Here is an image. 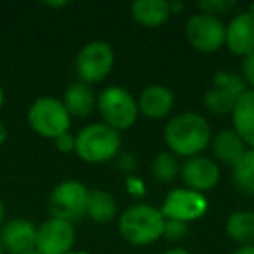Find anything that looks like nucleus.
<instances>
[{
    "instance_id": "f257e3e1",
    "label": "nucleus",
    "mask_w": 254,
    "mask_h": 254,
    "mask_svg": "<svg viewBox=\"0 0 254 254\" xmlns=\"http://www.w3.org/2000/svg\"><path fill=\"white\" fill-rule=\"evenodd\" d=\"M164 139L171 153L180 157H197L211 143V127L202 115L185 112L167 122Z\"/></svg>"
},
{
    "instance_id": "f03ea898",
    "label": "nucleus",
    "mask_w": 254,
    "mask_h": 254,
    "mask_svg": "<svg viewBox=\"0 0 254 254\" xmlns=\"http://www.w3.org/2000/svg\"><path fill=\"white\" fill-rule=\"evenodd\" d=\"M164 216L157 207L136 204L127 207L119 218V232L132 246H148L162 237Z\"/></svg>"
},
{
    "instance_id": "7ed1b4c3",
    "label": "nucleus",
    "mask_w": 254,
    "mask_h": 254,
    "mask_svg": "<svg viewBox=\"0 0 254 254\" xmlns=\"http://www.w3.org/2000/svg\"><path fill=\"white\" fill-rule=\"evenodd\" d=\"M120 150V132L106 124H91L75 136V153L84 162L101 164L117 157Z\"/></svg>"
},
{
    "instance_id": "20e7f679",
    "label": "nucleus",
    "mask_w": 254,
    "mask_h": 254,
    "mask_svg": "<svg viewBox=\"0 0 254 254\" xmlns=\"http://www.w3.org/2000/svg\"><path fill=\"white\" fill-rule=\"evenodd\" d=\"M26 120L33 132L49 139H56L58 136L68 132L71 124V117L63 101L53 96L37 98L26 112Z\"/></svg>"
},
{
    "instance_id": "39448f33",
    "label": "nucleus",
    "mask_w": 254,
    "mask_h": 254,
    "mask_svg": "<svg viewBox=\"0 0 254 254\" xmlns=\"http://www.w3.org/2000/svg\"><path fill=\"white\" fill-rule=\"evenodd\" d=\"M96 106H98L103 124L119 132L134 126L139 113L138 103L131 92L117 85L103 89L96 98Z\"/></svg>"
},
{
    "instance_id": "423d86ee",
    "label": "nucleus",
    "mask_w": 254,
    "mask_h": 254,
    "mask_svg": "<svg viewBox=\"0 0 254 254\" xmlns=\"http://www.w3.org/2000/svg\"><path fill=\"white\" fill-rule=\"evenodd\" d=\"M115 63V54L110 44L103 40L85 44L75 60V70L84 84H96L108 77Z\"/></svg>"
},
{
    "instance_id": "0eeeda50",
    "label": "nucleus",
    "mask_w": 254,
    "mask_h": 254,
    "mask_svg": "<svg viewBox=\"0 0 254 254\" xmlns=\"http://www.w3.org/2000/svg\"><path fill=\"white\" fill-rule=\"evenodd\" d=\"M89 190L75 180H66L60 183L53 190L49 198L51 214L53 218H60L71 223L82 219L85 216V205H87Z\"/></svg>"
},
{
    "instance_id": "6e6552de",
    "label": "nucleus",
    "mask_w": 254,
    "mask_h": 254,
    "mask_svg": "<svg viewBox=\"0 0 254 254\" xmlns=\"http://www.w3.org/2000/svg\"><path fill=\"white\" fill-rule=\"evenodd\" d=\"M187 39L193 49L198 53H214L225 46L226 26L218 16L212 14H200L191 16L187 21Z\"/></svg>"
},
{
    "instance_id": "1a4fd4ad",
    "label": "nucleus",
    "mask_w": 254,
    "mask_h": 254,
    "mask_svg": "<svg viewBox=\"0 0 254 254\" xmlns=\"http://www.w3.org/2000/svg\"><path fill=\"white\" fill-rule=\"evenodd\" d=\"M207 207V198L202 193L190 190V188H176V190H171L167 193L160 212H162L164 219L190 223L202 218Z\"/></svg>"
},
{
    "instance_id": "9d476101",
    "label": "nucleus",
    "mask_w": 254,
    "mask_h": 254,
    "mask_svg": "<svg viewBox=\"0 0 254 254\" xmlns=\"http://www.w3.org/2000/svg\"><path fill=\"white\" fill-rule=\"evenodd\" d=\"M75 244V228L60 218L46 219L37 226L35 249L40 254H68Z\"/></svg>"
},
{
    "instance_id": "9b49d317",
    "label": "nucleus",
    "mask_w": 254,
    "mask_h": 254,
    "mask_svg": "<svg viewBox=\"0 0 254 254\" xmlns=\"http://www.w3.org/2000/svg\"><path fill=\"white\" fill-rule=\"evenodd\" d=\"M181 176L187 183V188L202 193V191L212 190L219 183L221 173H219V167L214 160L197 155L188 159L181 166Z\"/></svg>"
},
{
    "instance_id": "f8f14e48",
    "label": "nucleus",
    "mask_w": 254,
    "mask_h": 254,
    "mask_svg": "<svg viewBox=\"0 0 254 254\" xmlns=\"http://www.w3.org/2000/svg\"><path fill=\"white\" fill-rule=\"evenodd\" d=\"M225 46L235 56H249L254 53V12L242 11L232 18L226 26Z\"/></svg>"
},
{
    "instance_id": "ddd939ff",
    "label": "nucleus",
    "mask_w": 254,
    "mask_h": 254,
    "mask_svg": "<svg viewBox=\"0 0 254 254\" xmlns=\"http://www.w3.org/2000/svg\"><path fill=\"white\" fill-rule=\"evenodd\" d=\"M37 226L30 219L14 218L9 219L0 228V244L4 247V253L23 254L25 251L35 247Z\"/></svg>"
},
{
    "instance_id": "4468645a",
    "label": "nucleus",
    "mask_w": 254,
    "mask_h": 254,
    "mask_svg": "<svg viewBox=\"0 0 254 254\" xmlns=\"http://www.w3.org/2000/svg\"><path fill=\"white\" fill-rule=\"evenodd\" d=\"M138 110L148 119H164L174 106V94L166 85L153 84L143 89L138 98Z\"/></svg>"
},
{
    "instance_id": "2eb2a0df",
    "label": "nucleus",
    "mask_w": 254,
    "mask_h": 254,
    "mask_svg": "<svg viewBox=\"0 0 254 254\" xmlns=\"http://www.w3.org/2000/svg\"><path fill=\"white\" fill-rule=\"evenodd\" d=\"M233 131L246 145L254 148V89H247L239 96L232 112Z\"/></svg>"
},
{
    "instance_id": "dca6fc26",
    "label": "nucleus",
    "mask_w": 254,
    "mask_h": 254,
    "mask_svg": "<svg viewBox=\"0 0 254 254\" xmlns=\"http://www.w3.org/2000/svg\"><path fill=\"white\" fill-rule=\"evenodd\" d=\"M63 105L70 117H78L84 119L92 112L96 105V94L91 89V85L84 84V82H73L66 87L63 94Z\"/></svg>"
},
{
    "instance_id": "f3484780",
    "label": "nucleus",
    "mask_w": 254,
    "mask_h": 254,
    "mask_svg": "<svg viewBox=\"0 0 254 254\" xmlns=\"http://www.w3.org/2000/svg\"><path fill=\"white\" fill-rule=\"evenodd\" d=\"M132 18L145 28L162 26L169 19L171 7L166 0H138L131 5Z\"/></svg>"
},
{
    "instance_id": "a211bd4d",
    "label": "nucleus",
    "mask_w": 254,
    "mask_h": 254,
    "mask_svg": "<svg viewBox=\"0 0 254 254\" xmlns=\"http://www.w3.org/2000/svg\"><path fill=\"white\" fill-rule=\"evenodd\" d=\"M211 146L216 159L228 166H233L246 152V143L240 139V136L233 129L218 132L214 138H211Z\"/></svg>"
},
{
    "instance_id": "6ab92c4d",
    "label": "nucleus",
    "mask_w": 254,
    "mask_h": 254,
    "mask_svg": "<svg viewBox=\"0 0 254 254\" xmlns=\"http://www.w3.org/2000/svg\"><path fill=\"white\" fill-rule=\"evenodd\" d=\"M85 216L96 223H110L117 216V202L113 195L105 190H91L87 195Z\"/></svg>"
},
{
    "instance_id": "aec40b11",
    "label": "nucleus",
    "mask_w": 254,
    "mask_h": 254,
    "mask_svg": "<svg viewBox=\"0 0 254 254\" xmlns=\"http://www.w3.org/2000/svg\"><path fill=\"white\" fill-rule=\"evenodd\" d=\"M226 235L240 246L254 244V212L237 211L226 219Z\"/></svg>"
},
{
    "instance_id": "412c9836",
    "label": "nucleus",
    "mask_w": 254,
    "mask_h": 254,
    "mask_svg": "<svg viewBox=\"0 0 254 254\" xmlns=\"http://www.w3.org/2000/svg\"><path fill=\"white\" fill-rule=\"evenodd\" d=\"M232 174L240 191L254 195V148L242 153V157L232 166Z\"/></svg>"
},
{
    "instance_id": "4be33fe9",
    "label": "nucleus",
    "mask_w": 254,
    "mask_h": 254,
    "mask_svg": "<svg viewBox=\"0 0 254 254\" xmlns=\"http://www.w3.org/2000/svg\"><path fill=\"white\" fill-rule=\"evenodd\" d=\"M178 171H180V164L171 152H160L152 162V176L162 183L173 181Z\"/></svg>"
},
{
    "instance_id": "5701e85b",
    "label": "nucleus",
    "mask_w": 254,
    "mask_h": 254,
    "mask_svg": "<svg viewBox=\"0 0 254 254\" xmlns=\"http://www.w3.org/2000/svg\"><path fill=\"white\" fill-rule=\"evenodd\" d=\"M235 103L237 98H233L228 92L216 87H212L211 91H207L204 94V106L214 115H228V113H232Z\"/></svg>"
},
{
    "instance_id": "b1692460",
    "label": "nucleus",
    "mask_w": 254,
    "mask_h": 254,
    "mask_svg": "<svg viewBox=\"0 0 254 254\" xmlns=\"http://www.w3.org/2000/svg\"><path fill=\"white\" fill-rule=\"evenodd\" d=\"M212 84H214L212 87L221 89V91L228 92L230 96H233L237 99H239V96H242L247 91L244 78L240 75L232 73V71H226V70H219L214 75V78H212Z\"/></svg>"
},
{
    "instance_id": "393cba45",
    "label": "nucleus",
    "mask_w": 254,
    "mask_h": 254,
    "mask_svg": "<svg viewBox=\"0 0 254 254\" xmlns=\"http://www.w3.org/2000/svg\"><path fill=\"white\" fill-rule=\"evenodd\" d=\"M188 223L176 221V219H164L162 237H166L169 242H180L187 237Z\"/></svg>"
},
{
    "instance_id": "a878e982",
    "label": "nucleus",
    "mask_w": 254,
    "mask_h": 254,
    "mask_svg": "<svg viewBox=\"0 0 254 254\" xmlns=\"http://www.w3.org/2000/svg\"><path fill=\"white\" fill-rule=\"evenodd\" d=\"M197 5L205 14H212V16L223 14V12H228L237 7L235 2H226V0H209V2H198Z\"/></svg>"
},
{
    "instance_id": "bb28decb",
    "label": "nucleus",
    "mask_w": 254,
    "mask_h": 254,
    "mask_svg": "<svg viewBox=\"0 0 254 254\" xmlns=\"http://www.w3.org/2000/svg\"><path fill=\"white\" fill-rule=\"evenodd\" d=\"M54 146H56V150L61 153L75 152V136L70 134V131L64 132V134L58 136V138L54 139Z\"/></svg>"
},
{
    "instance_id": "cd10ccee",
    "label": "nucleus",
    "mask_w": 254,
    "mask_h": 254,
    "mask_svg": "<svg viewBox=\"0 0 254 254\" xmlns=\"http://www.w3.org/2000/svg\"><path fill=\"white\" fill-rule=\"evenodd\" d=\"M242 78L246 84L251 85V89H254V53L244 58L242 61Z\"/></svg>"
},
{
    "instance_id": "c85d7f7f",
    "label": "nucleus",
    "mask_w": 254,
    "mask_h": 254,
    "mask_svg": "<svg viewBox=\"0 0 254 254\" xmlns=\"http://www.w3.org/2000/svg\"><path fill=\"white\" fill-rule=\"evenodd\" d=\"M126 188H127V191L132 195V197H143V195H145V191H146L145 183H143L138 176H129V178H127Z\"/></svg>"
},
{
    "instance_id": "c756f323",
    "label": "nucleus",
    "mask_w": 254,
    "mask_h": 254,
    "mask_svg": "<svg viewBox=\"0 0 254 254\" xmlns=\"http://www.w3.org/2000/svg\"><path fill=\"white\" fill-rule=\"evenodd\" d=\"M119 166H120V169L131 173V171L136 169V159L132 155H122L119 159Z\"/></svg>"
},
{
    "instance_id": "7c9ffc66",
    "label": "nucleus",
    "mask_w": 254,
    "mask_h": 254,
    "mask_svg": "<svg viewBox=\"0 0 254 254\" xmlns=\"http://www.w3.org/2000/svg\"><path fill=\"white\" fill-rule=\"evenodd\" d=\"M233 254H254V244H251V246H240Z\"/></svg>"
},
{
    "instance_id": "2f4dec72",
    "label": "nucleus",
    "mask_w": 254,
    "mask_h": 254,
    "mask_svg": "<svg viewBox=\"0 0 254 254\" xmlns=\"http://www.w3.org/2000/svg\"><path fill=\"white\" fill-rule=\"evenodd\" d=\"M5 139H7V129H5V124L0 120V146L4 145Z\"/></svg>"
},
{
    "instance_id": "473e14b6",
    "label": "nucleus",
    "mask_w": 254,
    "mask_h": 254,
    "mask_svg": "<svg viewBox=\"0 0 254 254\" xmlns=\"http://www.w3.org/2000/svg\"><path fill=\"white\" fill-rule=\"evenodd\" d=\"M4 223H5V204L2 200V197H0V228H2Z\"/></svg>"
},
{
    "instance_id": "72a5a7b5",
    "label": "nucleus",
    "mask_w": 254,
    "mask_h": 254,
    "mask_svg": "<svg viewBox=\"0 0 254 254\" xmlns=\"http://www.w3.org/2000/svg\"><path fill=\"white\" fill-rule=\"evenodd\" d=\"M164 254H190L187 249H181V247H176V249H171V251H166Z\"/></svg>"
},
{
    "instance_id": "f704fd0d",
    "label": "nucleus",
    "mask_w": 254,
    "mask_h": 254,
    "mask_svg": "<svg viewBox=\"0 0 254 254\" xmlns=\"http://www.w3.org/2000/svg\"><path fill=\"white\" fill-rule=\"evenodd\" d=\"M5 103V92H4V87L0 85V110H2V106H4Z\"/></svg>"
},
{
    "instance_id": "c9c22d12",
    "label": "nucleus",
    "mask_w": 254,
    "mask_h": 254,
    "mask_svg": "<svg viewBox=\"0 0 254 254\" xmlns=\"http://www.w3.org/2000/svg\"><path fill=\"white\" fill-rule=\"evenodd\" d=\"M46 5H49V7H63V5H68V4L66 2H54V4L53 2H47Z\"/></svg>"
},
{
    "instance_id": "e433bc0d",
    "label": "nucleus",
    "mask_w": 254,
    "mask_h": 254,
    "mask_svg": "<svg viewBox=\"0 0 254 254\" xmlns=\"http://www.w3.org/2000/svg\"><path fill=\"white\" fill-rule=\"evenodd\" d=\"M23 254H40V253H39V251L35 249V247H33V249H28V251H25V253H23Z\"/></svg>"
},
{
    "instance_id": "4c0bfd02",
    "label": "nucleus",
    "mask_w": 254,
    "mask_h": 254,
    "mask_svg": "<svg viewBox=\"0 0 254 254\" xmlns=\"http://www.w3.org/2000/svg\"><path fill=\"white\" fill-rule=\"evenodd\" d=\"M68 254H89V253H85V251H71V253H68Z\"/></svg>"
},
{
    "instance_id": "58836bf2",
    "label": "nucleus",
    "mask_w": 254,
    "mask_h": 254,
    "mask_svg": "<svg viewBox=\"0 0 254 254\" xmlns=\"http://www.w3.org/2000/svg\"><path fill=\"white\" fill-rule=\"evenodd\" d=\"M0 254H5L4 253V247H2V244H0Z\"/></svg>"
}]
</instances>
